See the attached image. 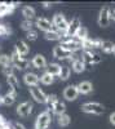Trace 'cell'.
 Returning <instances> with one entry per match:
<instances>
[{
	"label": "cell",
	"instance_id": "cell-1",
	"mask_svg": "<svg viewBox=\"0 0 115 129\" xmlns=\"http://www.w3.org/2000/svg\"><path fill=\"white\" fill-rule=\"evenodd\" d=\"M52 23H53L54 30H57L62 36L67 35V30H69V22L66 21L65 16L62 13H57L52 18Z\"/></svg>",
	"mask_w": 115,
	"mask_h": 129
},
{
	"label": "cell",
	"instance_id": "cell-2",
	"mask_svg": "<svg viewBox=\"0 0 115 129\" xmlns=\"http://www.w3.org/2000/svg\"><path fill=\"white\" fill-rule=\"evenodd\" d=\"M52 114L53 112L48 109L41 114H39L36 117V121H35V129H48L52 124V119H53Z\"/></svg>",
	"mask_w": 115,
	"mask_h": 129
},
{
	"label": "cell",
	"instance_id": "cell-3",
	"mask_svg": "<svg viewBox=\"0 0 115 129\" xmlns=\"http://www.w3.org/2000/svg\"><path fill=\"white\" fill-rule=\"evenodd\" d=\"M81 111L92 115H102L103 111H105V107L100 102H87L81 105Z\"/></svg>",
	"mask_w": 115,
	"mask_h": 129
},
{
	"label": "cell",
	"instance_id": "cell-4",
	"mask_svg": "<svg viewBox=\"0 0 115 129\" xmlns=\"http://www.w3.org/2000/svg\"><path fill=\"white\" fill-rule=\"evenodd\" d=\"M10 57H12V61H13V66L14 69L17 70H25L30 66V61L26 59V57H22V56H19L18 54V52L16 49H13L12 52V54H10Z\"/></svg>",
	"mask_w": 115,
	"mask_h": 129
},
{
	"label": "cell",
	"instance_id": "cell-5",
	"mask_svg": "<svg viewBox=\"0 0 115 129\" xmlns=\"http://www.w3.org/2000/svg\"><path fill=\"white\" fill-rule=\"evenodd\" d=\"M110 21H111V18H110V8L107 5H105V7L101 8L100 13H98L97 23H98L100 27L105 28V27H107L110 25Z\"/></svg>",
	"mask_w": 115,
	"mask_h": 129
},
{
	"label": "cell",
	"instance_id": "cell-6",
	"mask_svg": "<svg viewBox=\"0 0 115 129\" xmlns=\"http://www.w3.org/2000/svg\"><path fill=\"white\" fill-rule=\"evenodd\" d=\"M35 27L40 31H43L44 34L48 31H52V30H54L53 27V23H52V21L45 18V17H38L35 19Z\"/></svg>",
	"mask_w": 115,
	"mask_h": 129
},
{
	"label": "cell",
	"instance_id": "cell-7",
	"mask_svg": "<svg viewBox=\"0 0 115 129\" xmlns=\"http://www.w3.org/2000/svg\"><path fill=\"white\" fill-rule=\"evenodd\" d=\"M81 59L84 61L85 64H98L101 62V57L95 53L93 50H84L81 53Z\"/></svg>",
	"mask_w": 115,
	"mask_h": 129
},
{
	"label": "cell",
	"instance_id": "cell-8",
	"mask_svg": "<svg viewBox=\"0 0 115 129\" xmlns=\"http://www.w3.org/2000/svg\"><path fill=\"white\" fill-rule=\"evenodd\" d=\"M28 92H30V95L35 102L38 103H47V95L43 90H41L39 87H31L28 88Z\"/></svg>",
	"mask_w": 115,
	"mask_h": 129
},
{
	"label": "cell",
	"instance_id": "cell-9",
	"mask_svg": "<svg viewBox=\"0 0 115 129\" xmlns=\"http://www.w3.org/2000/svg\"><path fill=\"white\" fill-rule=\"evenodd\" d=\"M33 109H34V106L31 102H28V101L22 102L17 106V115L21 117H28L31 115V112H33Z\"/></svg>",
	"mask_w": 115,
	"mask_h": 129
},
{
	"label": "cell",
	"instance_id": "cell-10",
	"mask_svg": "<svg viewBox=\"0 0 115 129\" xmlns=\"http://www.w3.org/2000/svg\"><path fill=\"white\" fill-rule=\"evenodd\" d=\"M79 97V90L76 85H67V87L64 89V98L66 101H75Z\"/></svg>",
	"mask_w": 115,
	"mask_h": 129
},
{
	"label": "cell",
	"instance_id": "cell-11",
	"mask_svg": "<svg viewBox=\"0 0 115 129\" xmlns=\"http://www.w3.org/2000/svg\"><path fill=\"white\" fill-rule=\"evenodd\" d=\"M23 81L25 84L27 85V87H38V84L40 83V76H38V75L35 72H26L23 75Z\"/></svg>",
	"mask_w": 115,
	"mask_h": 129
},
{
	"label": "cell",
	"instance_id": "cell-12",
	"mask_svg": "<svg viewBox=\"0 0 115 129\" xmlns=\"http://www.w3.org/2000/svg\"><path fill=\"white\" fill-rule=\"evenodd\" d=\"M31 66L35 69H47L48 67V62L43 54H35L31 59Z\"/></svg>",
	"mask_w": 115,
	"mask_h": 129
},
{
	"label": "cell",
	"instance_id": "cell-13",
	"mask_svg": "<svg viewBox=\"0 0 115 129\" xmlns=\"http://www.w3.org/2000/svg\"><path fill=\"white\" fill-rule=\"evenodd\" d=\"M71 54H72V53L65 50L61 45H57V47L53 48V57H54L56 59H60V61H65V59H66V61H67V58H69Z\"/></svg>",
	"mask_w": 115,
	"mask_h": 129
},
{
	"label": "cell",
	"instance_id": "cell-14",
	"mask_svg": "<svg viewBox=\"0 0 115 129\" xmlns=\"http://www.w3.org/2000/svg\"><path fill=\"white\" fill-rule=\"evenodd\" d=\"M81 27V22L78 17H74L70 22H69V30H67V35L69 36H75L78 30Z\"/></svg>",
	"mask_w": 115,
	"mask_h": 129
},
{
	"label": "cell",
	"instance_id": "cell-15",
	"mask_svg": "<svg viewBox=\"0 0 115 129\" xmlns=\"http://www.w3.org/2000/svg\"><path fill=\"white\" fill-rule=\"evenodd\" d=\"M14 49L18 52V54H19V56H22V57H26L28 53H30V47H28V44H27L25 40H19V41H17Z\"/></svg>",
	"mask_w": 115,
	"mask_h": 129
},
{
	"label": "cell",
	"instance_id": "cell-16",
	"mask_svg": "<svg viewBox=\"0 0 115 129\" xmlns=\"http://www.w3.org/2000/svg\"><path fill=\"white\" fill-rule=\"evenodd\" d=\"M48 110H50L54 115L60 116L62 114H66V105H65V102H62V101L58 100L52 107H48Z\"/></svg>",
	"mask_w": 115,
	"mask_h": 129
},
{
	"label": "cell",
	"instance_id": "cell-17",
	"mask_svg": "<svg viewBox=\"0 0 115 129\" xmlns=\"http://www.w3.org/2000/svg\"><path fill=\"white\" fill-rule=\"evenodd\" d=\"M78 90H79V94H89L93 92V85L91 81L88 80H84V81H80L78 85Z\"/></svg>",
	"mask_w": 115,
	"mask_h": 129
},
{
	"label": "cell",
	"instance_id": "cell-18",
	"mask_svg": "<svg viewBox=\"0 0 115 129\" xmlns=\"http://www.w3.org/2000/svg\"><path fill=\"white\" fill-rule=\"evenodd\" d=\"M61 70H62V66L57 62H53V63H49L48 67H47V72H49L50 75H53V76L58 78L60 74H61Z\"/></svg>",
	"mask_w": 115,
	"mask_h": 129
},
{
	"label": "cell",
	"instance_id": "cell-19",
	"mask_svg": "<svg viewBox=\"0 0 115 129\" xmlns=\"http://www.w3.org/2000/svg\"><path fill=\"white\" fill-rule=\"evenodd\" d=\"M22 16L25 17V19H28V21H33L35 17H36V12L33 7L30 5H25L22 8Z\"/></svg>",
	"mask_w": 115,
	"mask_h": 129
},
{
	"label": "cell",
	"instance_id": "cell-20",
	"mask_svg": "<svg viewBox=\"0 0 115 129\" xmlns=\"http://www.w3.org/2000/svg\"><path fill=\"white\" fill-rule=\"evenodd\" d=\"M71 69H72V71L76 72V74H81V72H84V71H85L87 64L84 63V61H83V59L80 58V59L75 61L74 63L71 64Z\"/></svg>",
	"mask_w": 115,
	"mask_h": 129
},
{
	"label": "cell",
	"instance_id": "cell-21",
	"mask_svg": "<svg viewBox=\"0 0 115 129\" xmlns=\"http://www.w3.org/2000/svg\"><path fill=\"white\" fill-rule=\"evenodd\" d=\"M70 123H71V117L67 114H62V115L57 116V124H58V126L66 128V126L70 125Z\"/></svg>",
	"mask_w": 115,
	"mask_h": 129
},
{
	"label": "cell",
	"instance_id": "cell-22",
	"mask_svg": "<svg viewBox=\"0 0 115 129\" xmlns=\"http://www.w3.org/2000/svg\"><path fill=\"white\" fill-rule=\"evenodd\" d=\"M44 38H45L47 40H50V41H60L61 38H62V35L60 34L57 30H52V31L45 32V34H44Z\"/></svg>",
	"mask_w": 115,
	"mask_h": 129
},
{
	"label": "cell",
	"instance_id": "cell-23",
	"mask_svg": "<svg viewBox=\"0 0 115 129\" xmlns=\"http://www.w3.org/2000/svg\"><path fill=\"white\" fill-rule=\"evenodd\" d=\"M54 79H56V78L53 76V75H50L49 72L45 71V72L40 76V83L44 84V85H52V84L54 83Z\"/></svg>",
	"mask_w": 115,
	"mask_h": 129
},
{
	"label": "cell",
	"instance_id": "cell-24",
	"mask_svg": "<svg viewBox=\"0 0 115 129\" xmlns=\"http://www.w3.org/2000/svg\"><path fill=\"white\" fill-rule=\"evenodd\" d=\"M0 66H2L3 69L13 66V61H12V57H10V56H8V54H0Z\"/></svg>",
	"mask_w": 115,
	"mask_h": 129
},
{
	"label": "cell",
	"instance_id": "cell-25",
	"mask_svg": "<svg viewBox=\"0 0 115 129\" xmlns=\"http://www.w3.org/2000/svg\"><path fill=\"white\" fill-rule=\"evenodd\" d=\"M7 83H8V85L10 88H13L16 90H18L21 88L19 87V80H18V78L16 76V75H10V76H8L7 78Z\"/></svg>",
	"mask_w": 115,
	"mask_h": 129
},
{
	"label": "cell",
	"instance_id": "cell-26",
	"mask_svg": "<svg viewBox=\"0 0 115 129\" xmlns=\"http://www.w3.org/2000/svg\"><path fill=\"white\" fill-rule=\"evenodd\" d=\"M114 43L112 41H109V40H103L102 45H101V50L103 53H106V54H110V53H112L114 50Z\"/></svg>",
	"mask_w": 115,
	"mask_h": 129
},
{
	"label": "cell",
	"instance_id": "cell-27",
	"mask_svg": "<svg viewBox=\"0 0 115 129\" xmlns=\"http://www.w3.org/2000/svg\"><path fill=\"white\" fill-rule=\"evenodd\" d=\"M75 38L80 41V43H83L84 40H87L88 39V30L85 28V27H80L79 30H78V32L75 34Z\"/></svg>",
	"mask_w": 115,
	"mask_h": 129
},
{
	"label": "cell",
	"instance_id": "cell-28",
	"mask_svg": "<svg viewBox=\"0 0 115 129\" xmlns=\"http://www.w3.org/2000/svg\"><path fill=\"white\" fill-rule=\"evenodd\" d=\"M34 26H35V22L34 21H28V19H23L22 22H21V28L23 31L28 32L31 30H34Z\"/></svg>",
	"mask_w": 115,
	"mask_h": 129
},
{
	"label": "cell",
	"instance_id": "cell-29",
	"mask_svg": "<svg viewBox=\"0 0 115 129\" xmlns=\"http://www.w3.org/2000/svg\"><path fill=\"white\" fill-rule=\"evenodd\" d=\"M70 75H71L70 67H69V66H62V70H61V74H60L58 78H60L62 81H66V80H69Z\"/></svg>",
	"mask_w": 115,
	"mask_h": 129
},
{
	"label": "cell",
	"instance_id": "cell-30",
	"mask_svg": "<svg viewBox=\"0 0 115 129\" xmlns=\"http://www.w3.org/2000/svg\"><path fill=\"white\" fill-rule=\"evenodd\" d=\"M95 48H93V39H87L81 43V50L84 52V50H93Z\"/></svg>",
	"mask_w": 115,
	"mask_h": 129
},
{
	"label": "cell",
	"instance_id": "cell-31",
	"mask_svg": "<svg viewBox=\"0 0 115 129\" xmlns=\"http://www.w3.org/2000/svg\"><path fill=\"white\" fill-rule=\"evenodd\" d=\"M14 101H16L14 97H12V95L8 94V93L3 95V105H5V106H10V105H13V103H14Z\"/></svg>",
	"mask_w": 115,
	"mask_h": 129
},
{
	"label": "cell",
	"instance_id": "cell-32",
	"mask_svg": "<svg viewBox=\"0 0 115 129\" xmlns=\"http://www.w3.org/2000/svg\"><path fill=\"white\" fill-rule=\"evenodd\" d=\"M38 36H39V34H38L36 30H31V31L26 32V39L30 40V41H35L38 39Z\"/></svg>",
	"mask_w": 115,
	"mask_h": 129
},
{
	"label": "cell",
	"instance_id": "cell-33",
	"mask_svg": "<svg viewBox=\"0 0 115 129\" xmlns=\"http://www.w3.org/2000/svg\"><path fill=\"white\" fill-rule=\"evenodd\" d=\"M57 101H58V98H57L56 94H48L47 95V105H48V107H52Z\"/></svg>",
	"mask_w": 115,
	"mask_h": 129
},
{
	"label": "cell",
	"instance_id": "cell-34",
	"mask_svg": "<svg viewBox=\"0 0 115 129\" xmlns=\"http://www.w3.org/2000/svg\"><path fill=\"white\" fill-rule=\"evenodd\" d=\"M3 75H4L5 78L10 76V75H14V66H10V67L3 69Z\"/></svg>",
	"mask_w": 115,
	"mask_h": 129
},
{
	"label": "cell",
	"instance_id": "cell-35",
	"mask_svg": "<svg viewBox=\"0 0 115 129\" xmlns=\"http://www.w3.org/2000/svg\"><path fill=\"white\" fill-rule=\"evenodd\" d=\"M102 43H103V40H102V39H100V38L93 39V48H95V49H101Z\"/></svg>",
	"mask_w": 115,
	"mask_h": 129
},
{
	"label": "cell",
	"instance_id": "cell-36",
	"mask_svg": "<svg viewBox=\"0 0 115 129\" xmlns=\"http://www.w3.org/2000/svg\"><path fill=\"white\" fill-rule=\"evenodd\" d=\"M109 121H110L111 125H115V112L110 114V116H109Z\"/></svg>",
	"mask_w": 115,
	"mask_h": 129
},
{
	"label": "cell",
	"instance_id": "cell-37",
	"mask_svg": "<svg viewBox=\"0 0 115 129\" xmlns=\"http://www.w3.org/2000/svg\"><path fill=\"white\" fill-rule=\"evenodd\" d=\"M13 129H26L23 124H21V123H14L13 124Z\"/></svg>",
	"mask_w": 115,
	"mask_h": 129
},
{
	"label": "cell",
	"instance_id": "cell-38",
	"mask_svg": "<svg viewBox=\"0 0 115 129\" xmlns=\"http://www.w3.org/2000/svg\"><path fill=\"white\" fill-rule=\"evenodd\" d=\"M110 18L112 21H115V8H111L110 9Z\"/></svg>",
	"mask_w": 115,
	"mask_h": 129
},
{
	"label": "cell",
	"instance_id": "cell-39",
	"mask_svg": "<svg viewBox=\"0 0 115 129\" xmlns=\"http://www.w3.org/2000/svg\"><path fill=\"white\" fill-rule=\"evenodd\" d=\"M52 4H53V3H49V2H44V3H43V7H44V8H50V7H52Z\"/></svg>",
	"mask_w": 115,
	"mask_h": 129
},
{
	"label": "cell",
	"instance_id": "cell-40",
	"mask_svg": "<svg viewBox=\"0 0 115 129\" xmlns=\"http://www.w3.org/2000/svg\"><path fill=\"white\" fill-rule=\"evenodd\" d=\"M0 105H3V95H0Z\"/></svg>",
	"mask_w": 115,
	"mask_h": 129
},
{
	"label": "cell",
	"instance_id": "cell-41",
	"mask_svg": "<svg viewBox=\"0 0 115 129\" xmlns=\"http://www.w3.org/2000/svg\"><path fill=\"white\" fill-rule=\"evenodd\" d=\"M112 53H114V54H115V45H114V50H112Z\"/></svg>",
	"mask_w": 115,
	"mask_h": 129
}]
</instances>
